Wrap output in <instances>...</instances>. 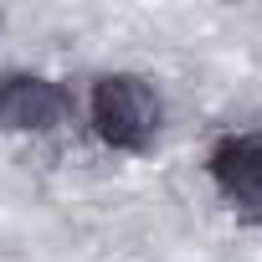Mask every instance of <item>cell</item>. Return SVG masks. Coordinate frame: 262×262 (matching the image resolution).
<instances>
[{
	"label": "cell",
	"instance_id": "6da1fadb",
	"mask_svg": "<svg viewBox=\"0 0 262 262\" xmlns=\"http://www.w3.org/2000/svg\"><path fill=\"white\" fill-rule=\"evenodd\" d=\"M93 128L113 149H144L160 128V98L144 77H103L93 88Z\"/></svg>",
	"mask_w": 262,
	"mask_h": 262
},
{
	"label": "cell",
	"instance_id": "7a4b0ae2",
	"mask_svg": "<svg viewBox=\"0 0 262 262\" xmlns=\"http://www.w3.org/2000/svg\"><path fill=\"white\" fill-rule=\"evenodd\" d=\"M67 118V93L47 77L31 72H11L0 77V123L16 134H47Z\"/></svg>",
	"mask_w": 262,
	"mask_h": 262
},
{
	"label": "cell",
	"instance_id": "3957f363",
	"mask_svg": "<svg viewBox=\"0 0 262 262\" xmlns=\"http://www.w3.org/2000/svg\"><path fill=\"white\" fill-rule=\"evenodd\" d=\"M211 175L247 221H262V134L221 139L211 155Z\"/></svg>",
	"mask_w": 262,
	"mask_h": 262
}]
</instances>
